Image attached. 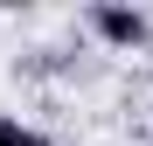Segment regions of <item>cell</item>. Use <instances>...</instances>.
<instances>
[{
	"instance_id": "7a4b0ae2",
	"label": "cell",
	"mask_w": 153,
	"mask_h": 146,
	"mask_svg": "<svg viewBox=\"0 0 153 146\" xmlns=\"http://www.w3.org/2000/svg\"><path fill=\"white\" fill-rule=\"evenodd\" d=\"M0 146H56V139H42L35 125H21V118H0Z\"/></svg>"
},
{
	"instance_id": "6da1fadb",
	"label": "cell",
	"mask_w": 153,
	"mask_h": 146,
	"mask_svg": "<svg viewBox=\"0 0 153 146\" xmlns=\"http://www.w3.org/2000/svg\"><path fill=\"white\" fill-rule=\"evenodd\" d=\"M91 28H97V42H111V49H146L153 21L139 7H125V0H91Z\"/></svg>"
}]
</instances>
